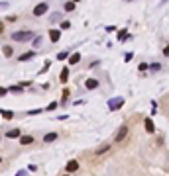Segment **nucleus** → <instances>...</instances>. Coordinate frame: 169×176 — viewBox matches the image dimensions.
Masks as SVG:
<instances>
[{"label":"nucleus","instance_id":"1","mask_svg":"<svg viewBox=\"0 0 169 176\" xmlns=\"http://www.w3.org/2000/svg\"><path fill=\"white\" fill-rule=\"evenodd\" d=\"M10 35H12L14 41H30V39H33L32 32H14V33H10Z\"/></svg>","mask_w":169,"mask_h":176},{"label":"nucleus","instance_id":"2","mask_svg":"<svg viewBox=\"0 0 169 176\" xmlns=\"http://www.w3.org/2000/svg\"><path fill=\"white\" fill-rule=\"evenodd\" d=\"M47 10H49V4H47V2H42V4H38L33 8V16H43Z\"/></svg>","mask_w":169,"mask_h":176},{"label":"nucleus","instance_id":"3","mask_svg":"<svg viewBox=\"0 0 169 176\" xmlns=\"http://www.w3.org/2000/svg\"><path fill=\"white\" fill-rule=\"evenodd\" d=\"M126 135H128V127H126V125H122V127L118 129V133H116V137H114V141H116V143H122V141L126 139Z\"/></svg>","mask_w":169,"mask_h":176},{"label":"nucleus","instance_id":"4","mask_svg":"<svg viewBox=\"0 0 169 176\" xmlns=\"http://www.w3.org/2000/svg\"><path fill=\"white\" fill-rule=\"evenodd\" d=\"M99 80L96 78H89V80H84V88H87V90H94V88H99Z\"/></svg>","mask_w":169,"mask_h":176},{"label":"nucleus","instance_id":"5","mask_svg":"<svg viewBox=\"0 0 169 176\" xmlns=\"http://www.w3.org/2000/svg\"><path fill=\"white\" fill-rule=\"evenodd\" d=\"M122 106H124L122 98H118V100H110V102H108V108H110V110H118V108H122Z\"/></svg>","mask_w":169,"mask_h":176},{"label":"nucleus","instance_id":"6","mask_svg":"<svg viewBox=\"0 0 169 176\" xmlns=\"http://www.w3.org/2000/svg\"><path fill=\"white\" fill-rule=\"evenodd\" d=\"M77 170H79V162H77V161H69V162H67V174L77 172Z\"/></svg>","mask_w":169,"mask_h":176},{"label":"nucleus","instance_id":"7","mask_svg":"<svg viewBox=\"0 0 169 176\" xmlns=\"http://www.w3.org/2000/svg\"><path fill=\"white\" fill-rule=\"evenodd\" d=\"M49 39H51L53 43H57L61 39V32H59V29H51V32H49Z\"/></svg>","mask_w":169,"mask_h":176},{"label":"nucleus","instance_id":"8","mask_svg":"<svg viewBox=\"0 0 169 176\" xmlns=\"http://www.w3.org/2000/svg\"><path fill=\"white\" fill-rule=\"evenodd\" d=\"M144 127H146L148 133H155V125H153V121H151L150 117H148V120L144 121Z\"/></svg>","mask_w":169,"mask_h":176},{"label":"nucleus","instance_id":"9","mask_svg":"<svg viewBox=\"0 0 169 176\" xmlns=\"http://www.w3.org/2000/svg\"><path fill=\"white\" fill-rule=\"evenodd\" d=\"M6 137H8V139H16V137H22V131H20V129H10L8 133H6Z\"/></svg>","mask_w":169,"mask_h":176},{"label":"nucleus","instance_id":"10","mask_svg":"<svg viewBox=\"0 0 169 176\" xmlns=\"http://www.w3.org/2000/svg\"><path fill=\"white\" fill-rule=\"evenodd\" d=\"M67 78H69V69H67V67H63L61 74H59V80H61V82L65 84V82H67Z\"/></svg>","mask_w":169,"mask_h":176},{"label":"nucleus","instance_id":"11","mask_svg":"<svg viewBox=\"0 0 169 176\" xmlns=\"http://www.w3.org/2000/svg\"><path fill=\"white\" fill-rule=\"evenodd\" d=\"M20 143L22 145H30V143H33V137L32 135H22V137H20Z\"/></svg>","mask_w":169,"mask_h":176},{"label":"nucleus","instance_id":"12","mask_svg":"<svg viewBox=\"0 0 169 176\" xmlns=\"http://www.w3.org/2000/svg\"><path fill=\"white\" fill-rule=\"evenodd\" d=\"M81 61V53H73V55L69 57V65H77Z\"/></svg>","mask_w":169,"mask_h":176},{"label":"nucleus","instance_id":"13","mask_svg":"<svg viewBox=\"0 0 169 176\" xmlns=\"http://www.w3.org/2000/svg\"><path fill=\"white\" fill-rule=\"evenodd\" d=\"M2 53H4L6 59H10V57L14 55V51H12V47H10V45H4V47H2Z\"/></svg>","mask_w":169,"mask_h":176},{"label":"nucleus","instance_id":"14","mask_svg":"<svg viewBox=\"0 0 169 176\" xmlns=\"http://www.w3.org/2000/svg\"><path fill=\"white\" fill-rule=\"evenodd\" d=\"M0 116L4 117V120H12V117H14V111H10V110H0Z\"/></svg>","mask_w":169,"mask_h":176},{"label":"nucleus","instance_id":"15","mask_svg":"<svg viewBox=\"0 0 169 176\" xmlns=\"http://www.w3.org/2000/svg\"><path fill=\"white\" fill-rule=\"evenodd\" d=\"M55 139H57V133H55V131H53V133H47L45 137H43V141H45V143H53Z\"/></svg>","mask_w":169,"mask_h":176},{"label":"nucleus","instance_id":"16","mask_svg":"<svg viewBox=\"0 0 169 176\" xmlns=\"http://www.w3.org/2000/svg\"><path fill=\"white\" fill-rule=\"evenodd\" d=\"M33 57V51H28V53H24V55H20L18 59H20V63H22V61H28V59H32Z\"/></svg>","mask_w":169,"mask_h":176},{"label":"nucleus","instance_id":"17","mask_svg":"<svg viewBox=\"0 0 169 176\" xmlns=\"http://www.w3.org/2000/svg\"><path fill=\"white\" fill-rule=\"evenodd\" d=\"M65 10L67 12H73L75 10V2H65Z\"/></svg>","mask_w":169,"mask_h":176},{"label":"nucleus","instance_id":"18","mask_svg":"<svg viewBox=\"0 0 169 176\" xmlns=\"http://www.w3.org/2000/svg\"><path fill=\"white\" fill-rule=\"evenodd\" d=\"M32 43H33V47H39V45H42V37H33V39H32Z\"/></svg>","mask_w":169,"mask_h":176},{"label":"nucleus","instance_id":"19","mask_svg":"<svg viewBox=\"0 0 169 176\" xmlns=\"http://www.w3.org/2000/svg\"><path fill=\"white\" fill-rule=\"evenodd\" d=\"M159 69H161V65H159V63H153V65H150V70H153V73H157Z\"/></svg>","mask_w":169,"mask_h":176},{"label":"nucleus","instance_id":"20","mask_svg":"<svg viewBox=\"0 0 169 176\" xmlns=\"http://www.w3.org/2000/svg\"><path fill=\"white\" fill-rule=\"evenodd\" d=\"M8 92H16V94H20V92H22V86H12V88H8Z\"/></svg>","mask_w":169,"mask_h":176},{"label":"nucleus","instance_id":"21","mask_svg":"<svg viewBox=\"0 0 169 176\" xmlns=\"http://www.w3.org/2000/svg\"><path fill=\"white\" fill-rule=\"evenodd\" d=\"M67 55H69V51H61L59 55H57V59H59V61H63V59H67Z\"/></svg>","mask_w":169,"mask_h":176},{"label":"nucleus","instance_id":"22","mask_svg":"<svg viewBox=\"0 0 169 176\" xmlns=\"http://www.w3.org/2000/svg\"><path fill=\"white\" fill-rule=\"evenodd\" d=\"M69 28H71V22H69V20L61 22V29H69Z\"/></svg>","mask_w":169,"mask_h":176},{"label":"nucleus","instance_id":"23","mask_svg":"<svg viewBox=\"0 0 169 176\" xmlns=\"http://www.w3.org/2000/svg\"><path fill=\"white\" fill-rule=\"evenodd\" d=\"M108 151V145H104V147H99L96 149V155H100V153H106Z\"/></svg>","mask_w":169,"mask_h":176},{"label":"nucleus","instance_id":"24","mask_svg":"<svg viewBox=\"0 0 169 176\" xmlns=\"http://www.w3.org/2000/svg\"><path fill=\"white\" fill-rule=\"evenodd\" d=\"M118 39H120V41H124V39H128V32H120V35H118Z\"/></svg>","mask_w":169,"mask_h":176},{"label":"nucleus","instance_id":"25","mask_svg":"<svg viewBox=\"0 0 169 176\" xmlns=\"http://www.w3.org/2000/svg\"><path fill=\"white\" fill-rule=\"evenodd\" d=\"M6 94H8V88H4V86H0V98H4Z\"/></svg>","mask_w":169,"mask_h":176},{"label":"nucleus","instance_id":"26","mask_svg":"<svg viewBox=\"0 0 169 176\" xmlns=\"http://www.w3.org/2000/svg\"><path fill=\"white\" fill-rule=\"evenodd\" d=\"M42 111H43V110H39V108H38V110H30L28 114H30V116H38V114H42Z\"/></svg>","mask_w":169,"mask_h":176},{"label":"nucleus","instance_id":"27","mask_svg":"<svg viewBox=\"0 0 169 176\" xmlns=\"http://www.w3.org/2000/svg\"><path fill=\"white\" fill-rule=\"evenodd\" d=\"M138 69H140V70H146V69H150V65H148V63H140Z\"/></svg>","mask_w":169,"mask_h":176},{"label":"nucleus","instance_id":"28","mask_svg":"<svg viewBox=\"0 0 169 176\" xmlns=\"http://www.w3.org/2000/svg\"><path fill=\"white\" fill-rule=\"evenodd\" d=\"M55 108H57V102H51V104H49V106H47V110H49V111H53V110H55Z\"/></svg>","mask_w":169,"mask_h":176},{"label":"nucleus","instance_id":"29","mask_svg":"<svg viewBox=\"0 0 169 176\" xmlns=\"http://www.w3.org/2000/svg\"><path fill=\"white\" fill-rule=\"evenodd\" d=\"M163 55H165V57H169V45H167V47H163Z\"/></svg>","mask_w":169,"mask_h":176},{"label":"nucleus","instance_id":"30","mask_svg":"<svg viewBox=\"0 0 169 176\" xmlns=\"http://www.w3.org/2000/svg\"><path fill=\"white\" fill-rule=\"evenodd\" d=\"M2 33H4V23L0 22V35H2Z\"/></svg>","mask_w":169,"mask_h":176},{"label":"nucleus","instance_id":"31","mask_svg":"<svg viewBox=\"0 0 169 176\" xmlns=\"http://www.w3.org/2000/svg\"><path fill=\"white\" fill-rule=\"evenodd\" d=\"M26 174H28V172H26V170H20V172H18V174H16V176H26Z\"/></svg>","mask_w":169,"mask_h":176},{"label":"nucleus","instance_id":"32","mask_svg":"<svg viewBox=\"0 0 169 176\" xmlns=\"http://www.w3.org/2000/svg\"><path fill=\"white\" fill-rule=\"evenodd\" d=\"M0 162H2V157H0Z\"/></svg>","mask_w":169,"mask_h":176},{"label":"nucleus","instance_id":"33","mask_svg":"<svg viewBox=\"0 0 169 176\" xmlns=\"http://www.w3.org/2000/svg\"><path fill=\"white\" fill-rule=\"evenodd\" d=\"M63 176H69V174H63Z\"/></svg>","mask_w":169,"mask_h":176}]
</instances>
